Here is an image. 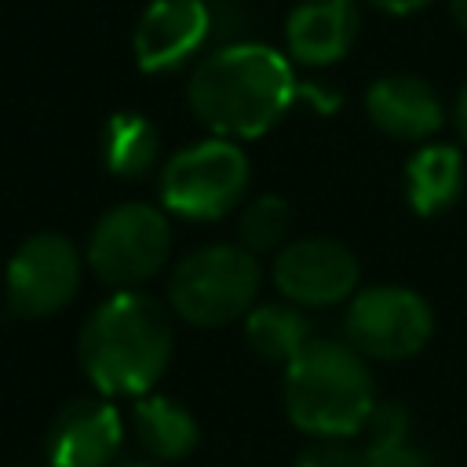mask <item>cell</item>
I'll return each mask as SVG.
<instances>
[{
  "label": "cell",
  "mask_w": 467,
  "mask_h": 467,
  "mask_svg": "<svg viewBox=\"0 0 467 467\" xmlns=\"http://www.w3.org/2000/svg\"><path fill=\"white\" fill-rule=\"evenodd\" d=\"M128 467H164V463H157V460H146V463H128Z\"/></svg>",
  "instance_id": "24"
},
{
  "label": "cell",
  "mask_w": 467,
  "mask_h": 467,
  "mask_svg": "<svg viewBox=\"0 0 467 467\" xmlns=\"http://www.w3.org/2000/svg\"><path fill=\"white\" fill-rule=\"evenodd\" d=\"M124 438V420L106 398L69 401L47 431L44 452L51 467H109Z\"/></svg>",
  "instance_id": "11"
},
{
  "label": "cell",
  "mask_w": 467,
  "mask_h": 467,
  "mask_svg": "<svg viewBox=\"0 0 467 467\" xmlns=\"http://www.w3.org/2000/svg\"><path fill=\"white\" fill-rule=\"evenodd\" d=\"M449 15H452V22L467 33V0H449Z\"/></svg>",
  "instance_id": "23"
},
{
  "label": "cell",
  "mask_w": 467,
  "mask_h": 467,
  "mask_svg": "<svg viewBox=\"0 0 467 467\" xmlns=\"http://www.w3.org/2000/svg\"><path fill=\"white\" fill-rule=\"evenodd\" d=\"M285 409L303 434H361L376 409L368 358H361L347 339H310L303 354L285 365Z\"/></svg>",
  "instance_id": "3"
},
{
  "label": "cell",
  "mask_w": 467,
  "mask_h": 467,
  "mask_svg": "<svg viewBox=\"0 0 467 467\" xmlns=\"http://www.w3.org/2000/svg\"><path fill=\"white\" fill-rule=\"evenodd\" d=\"M296 99V77L281 51L241 40L208 51L186 84L193 117L219 139H259Z\"/></svg>",
  "instance_id": "1"
},
{
  "label": "cell",
  "mask_w": 467,
  "mask_h": 467,
  "mask_svg": "<svg viewBox=\"0 0 467 467\" xmlns=\"http://www.w3.org/2000/svg\"><path fill=\"white\" fill-rule=\"evenodd\" d=\"M131 427H135L139 445L157 463H175V460L190 456L197 449V438H201L193 412L168 394L139 398L131 409Z\"/></svg>",
  "instance_id": "15"
},
{
  "label": "cell",
  "mask_w": 467,
  "mask_h": 467,
  "mask_svg": "<svg viewBox=\"0 0 467 467\" xmlns=\"http://www.w3.org/2000/svg\"><path fill=\"white\" fill-rule=\"evenodd\" d=\"M212 33V11L204 0H153L131 33L139 69L171 73L186 66Z\"/></svg>",
  "instance_id": "10"
},
{
  "label": "cell",
  "mask_w": 467,
  "mask_h": 467,
  "mask_svg": "<svg viewBox=\"0 0 467 467\" xmlns=\"http://www.w3.org/2000/svg\"><path fill=\"white\" fill-rule=\"evenodd\" d=\"M343 332L361 358L405 361L431 343L434 310L405 285H368L350 296Z\"/></svg>",
  "instance_id": "7"
},
{
  "label": "cell",
  "mask_w": 467,
  "mask_h": 467,
  "mask_svg": "<svg viewBox=\"0 0 467 467\" xmlns=\"http://www.w3.org/2000/svg\"><path fill=\"white\" fill-rule=\"evenodd\" d=\"M244 336L263 361H277V365H292L303 354V347L314 339L303 310L288 299L252 306L244 317Z\"/></svg>",
  "instance_id": "17"
},
{
  "label": "cell",
  "mask_w": 467,
  "mask_h": 467,
  "mask_svg": "<svg viewBox=\"0 0 467 467\" xmlns=\"http://www.w3.org/2000/svg\"><path fill=\"white\" fill-rule=\"evenodd\" d=\"M102 161L117 179H142L161 161V135L142 113H113L102 124Z\"/></svg>",
  "instance_id": "16"
},
{
  "label": "cell",
  "mask_w": 467,
  "mask_h": 467,
  "mask_svg": "<svg viewBox=\"0 0 467 467\" xmlns=\"http://www.w3.org/2000/svg\"><path fill=\"white\" fill-rule=\"evenodd\" d=\"M274 285L296 306H336L358 292V255L332 237H296L274 255Z\"/></svg>",
  "instance_id": "9"
},
{
  "label": "cell",
  "mask_w": 467,
  "mask_h": 467,
  "mask_svg": "<svg viewBox=\"0 0 467 467\" xmlns=\"http://www.w3.org/2000/svg\"><path fill=\"white\" fill-rule=\"evenodd\" d=\"M452 120H456V131H460V139H463V146H467V80H463V88H460V95H456Z\"/></svg>",
  "instance_id": "22"
},
{
  "label": "cell",
  "mask_w": 467,
  "mask_h": 467,
  "mask_svg": "<svg viewBox=\"0 0 467 467\" xmlns=\"http://www.w3.org/2000/svg\"><path fill=\"white\" fill-rule=\"evenodd\" d=\"M84 266L88 263H84L80 248L66 234L44 230V234L26 237L4 266L7 310L15 317H26V321L51 317V314L66 310L80 288Z\"/></svg>",
  "instance_id": "8"
},
{
  "label": "cell",
  "mask_w": 467,
  "mask_h": 467,
  "mask_svg": "<svg viewBox=\"0 0 467 467\" xmlns=\"http://www.w3.org/2000/svg\"><path fill=\"white\" fill-rule=\"evenodd\" d=\"M237 234H241V244L252 255H263V252H274L277 255L288 244V234H292V208H288V201L285 197H274V193L252 197L241 208Z\"/></svg>",
  "instance_id": "19"
},
{
  "label": "cell",
  "mask_w": 467,
  "mask_h": 467,
  "mask_svg": "<svg viewBox=\"0 0 467 467\" xmlns=\"http://www.w3.org/2000/svg\"><path fill=\"white\" fill-rule=\"evenodd\" d=\"M252 164L234 139H201L175 150L161 168V201L168 212L212 223L244 204Z\"/></svg>",
  "instance_id": "5"
},
{
  "label": "cell",
  "mask_w": 467,
  "mask_h": 467,
  "mask_svg": "<svg viewBox=\"0 0 467 467\" xmlns=\"http://www.w3.org/2000/svg\"><path fill=\"white\" fill-rule=\"evenodd\" d=\"M171 255V223L146 201L113 204L88 237L84 263L109 288H139L164 270Z\"/></svg>",
  "instance_id": "6"
},
{
  "label": "cell",
  "mask_w": 467,
  "mask_h": 467,
  "mask_svg": "<svg viewBox=\"0 0 467 467\" xmlns=\"http://www.w3.org/2000/svg\"><path fill=\"white\" fill-rule=\"evenodd\" d=\"M365 467H434L431 456L412 441V423L405 405L398 401H376L368 423H365Z\"/></svg>",
  "instance_id": "18"
},
{
  "label": "cell",
  "mask_w": 467,
  "mask_h": 467,
  "mask_svg": "<svg viewBox=\"0 0 467 467\" xmlns=\"http://www.w3.org/2000/svg\"><path fill=\"white\" fill-rule=\"evenodd\" d=\"M361 29L358 0H299L285 22L288 55L303 66H332L347 58Z\"/></svg>",
  "instance_id": "13"
},
{
  "label": "cell",
  "mask_w": 467,
  "mask_h": 467,
  "mask_svg": "<svg viewBox=\"0 0 467 467\" xmlns=\"http://www.w3.org/2000/svg\"><path fill=\"white\" fill-rule=\"evenodd\" d=\"M365 113L376 131L398 142H427L445 124L438 91L416 73H383L365 91Z\"/></svg>",
  "instance_id": "12"
},
{
  "label": "cell",
  "mask_w": 467,
  "mask_h": 467,
  "mask_svg": "<svg viewBox=\"0 0 467 467\" xmlns=\"http://www.w3.org/2000/svg\"><path fill=\"white\" fill-rule=\"evenodd\" d=\"M292 467H365V452L347 438H317L296 456Z\"/></svg>",
  "instance_id": "20"
},
{
  "label": "cell",
  "mask_w": 467,
  "mask_h": 467,
  "mask_svg": "<svg viewBox=\"0 0 467 467\" xmlns=\"http://www.w3.org/2000/svg\"><path fill=\"white\" fill-rule=\"evenodd\" d=\"M463 182H467L463 153L449 142H427L405 164V201L423 219L456 208V201L463 197Z\"/></svg>",
  "instance_id": "14"
},
{
  "label": "cell",
  "mask_w": 467,
  "mask_h": 467,
  "mask_svg": "<svg viewBox=\"0 0 467 467\" xmlns=\"http://www.w3.org/2000/svg\"><path fill=\"white\" fill-rule=\"evenodd\" d=\"M365 4L376 7V11H383V15H412V11L427 7L431 0H365Z\"/></svg>",
  "instance_id": "21"
},
{
  "label": "cell",
  "mask_w": 467,
  "mask_h": 467,
  "mask_svg": "<svg viewBox=\"0 0 467 467\" xmlns=\"http://www.w3.org/2000/svg\"><path fill=\"white\" fill-rule=\"evenodd\" d=\"M263 266L244 244H204L182 255L168 274V310L193 328H223L259 299Z\"/></svg>",
  "instance_id": "4"
},
{
  "label": "cell",
  "mask_w": 467,
  "mask_h": 467,
  "mask_svg": "<svg viewBox=\"0 0 467 467\" xmlns=\"http://www.w3.org/2000/svg\"><path fill=\"white\" fill-rule=\"evenodd\" d=\"M171 347V310L139 288H120L88 314L77 354L99 394L142 398L168 368Z\"/></svg>",
  "instance_id": "2"
}]
</instances>
